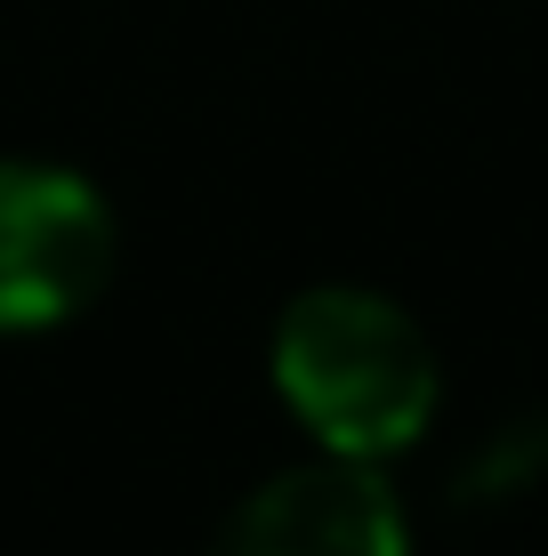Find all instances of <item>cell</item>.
I'll return each instance as SVG.
<instances>
[{
	"mask_svg": "<svg viewBox=\"0 0 548 556\" xmlns=\"http://www.w3.org/2000/svg\"><path fill=\"white\" fill-rule=\"evenodd\" d=\"M275 388L323 452L387 459L436 419V355L404 306L371 291H307L275 323Z\"/></svg>",
	"mask_w": 548,
	"mask_h": 556,
	"instance_id": "cell-1",
	"label": "cell"
},
{
	"mask_svg": "<svg viewBox=\"0 0 548 556\" xmlns=\"http://www.w3.org/2000/svg\"><path fill=\"white\" fill-rule=\"evenodd\" d=\"M113 275V218L73 169L0 162V331L81 315Z\"/></svg>",
	"mask_w": 548,
	"mask_h": 556,
	"instance_id": "cell-2",
	"label": "cell"
},
{
	"mask_svg": "<svg viewBox=\"0 0 548 556\" xmlns=\"http://www.w3.org/2000/svg\"><path fill=\"white\" fill-rule=\"evenodd\" d=\"M211 556H411V541L387 476L371 459L331 452L258 484Z\"/></svg>",
	"mask_w": 548,
	"mask_h": 556,
	"instance_id": "cell-3",
	"label": "cell"
}]
</instances>
